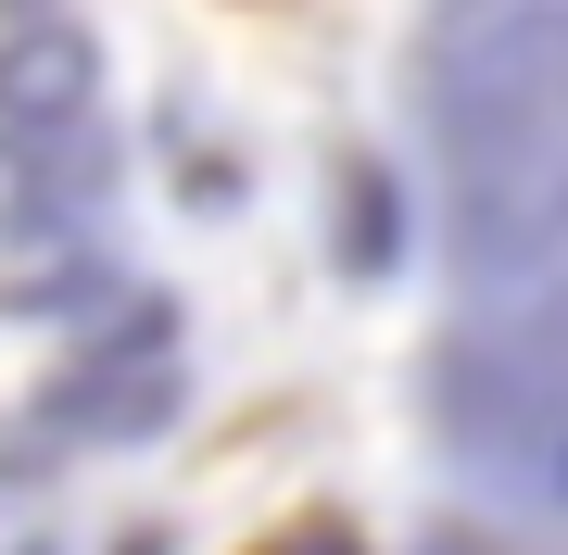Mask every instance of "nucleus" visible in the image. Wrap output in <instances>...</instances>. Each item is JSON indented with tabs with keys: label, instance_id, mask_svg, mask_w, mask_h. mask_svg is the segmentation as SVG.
I'll list each match as a JSON object with an SVG mask.
<instances>
[{
	"label": "nucleus",
	"instance_id": "f257e3e1",
	"mask_svg": "<svg viewBox=\"0 0 568 555\" xmlns=\"http://www.w3.org/2000/svg\"><path fill=\"white\" fill-rule=\"evenodd\" d=\"M556 480H568V430H556Z\"/></svg>",
	"mask_w": 568,
	"mask_h": 555
}]
</instances>
